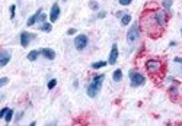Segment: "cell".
I'll list each match as a JSON object with an SVG mask.
<instances>
[{"label":"cell","mask_w":182,"mask_h":126,"mask_svg":"<svg viewBox=\"0 0 182 126\" xmlns=\"http://www.w3.org/2000/svg\"><path fill=\"white\" fill-rule=\"evenodd\" d=\"M130 22H131V15L125 13V15H122V16H121V25H122V26H127Z\"/></svg>","instance_id":"15"},{"label":"cell","mask_w":182,"mask_h":126,"mask_svg":"<svg viewBox=\"0 0 182 126\" xmlns=\"http://www.w3.org/2000/svg\"><path fill=\"white\" fill-rule=\"evenodd\" d=\"M41 13H42V9H38V10H37V12H35V13H34V15L28 19L26 25H28V26H34L35 23H38V18H39V15H41Z\"/></svg>","instance_id":"12"},{"label":"cell","mask_w":182,"mask_h":126,"mask_svg":"<svg viewBox=\"0 0 182 126\" xmlns=\"http://www.w3.org/2000/svg\"><path fill=\"white\" fill-rule=\"evenodd\" d=\"M8 110H9L8 107H3L2 110H0V117H5V116H6V113H8Z\"/></svg>","instance_id":"27"},{"label":"cell","mask_w":182,"mask_h":126,"mask_svg":"<svg viewBox=\"0 0 182 126\" xmlns=\"http://www.w3.org/2000/svg\"><path fill=\"white\" fill-rule=\"evenodd\" d=\"M160 67H162V64H160V61H157V60H149V61L146 62V70H147L149 73H157V71L160 70Z\"/></svg>","instance_id":"6"},{"label":"cell","mask_w":182,"mask_h":126,"mask_svg":"<svg viewBox=\"0 0 182 126\" xmlns=\"http://www.w3.org/2000/svg\"><path fill=\"white\" fill-rule=\"evenodd\" d=\"M118 2H120V5H122V6H128V5H131L133 0H118Z\"/></svg>","instance_id":"26"},{"label":"cell","mask_w":182,"mask_h":126,"mask_svg":"<svg viewBox=\"0 0 182 126\" xmlns=\"http://www.w3.org/2000/svg\"><path fill=\"white\" fill-rule=\"evenodd\" d=\"M112 78H114L115 83H120V81L122 80V71H121V70H115L114 74H112Z\"/></svg>","instance_id":"14"},{"label":"cell","mask_w":182,"mask_h":126,"mask_svg":"<svg viewBox=\"0 0 182 126\" xmlns=\"http://www.w3.org/2000/svg\"><path fill=\"white\" fill-rule=\"evenodd\" d=\"M39 54H41V51H37V49H34V51H31L28 55H26V58H28V61H31V62H34L38 57H39Z\"/></svg>","instance_id":"13"},{"label":"cell","mask_w":182,"mask_h":126,"mask_svg":"<svg viewBox=\"0 0 182 126\" xmlns=\"http://www.w3.org/2000/svg\"><path fill=\"white\" fill-rule=\"evenodd\" d=\"M13 113H15V112H13L12 109H9V110H8V113H6V116H5V120H6V123H9V122L12 120V117H13Z\"/></svg>","instance_id":"18"},{"label":"cell","mask_w":182,"mask_h":126,"mask_svg":"<svg viewBox=\"0 0 182 126\" xmlns=\"http://www.w3.org/2000/svg\"><path fill=\"white\" fill-rule=\"evenodd\" d=\"M22 116H24V112H21V113H19L18 116H16V122H19V120L22 119Z\"/></svg>","instance_id":"30"},{"label":"cell","mask_w":182,"mask_h":126,"mask_svg":"<svg viewBox=\"0 0 182 126\" xmlns=\"http://www.w3.org/2000/svg\"><path fill=\"white\" fill-rule=\"evenodd\" d=\"M172 3H173L172 0H163V3H162V5H163V8H165L166 10H169V9L172 8Z\"/></svg>","instance_id":"21"},{"label":"cell","mask_w":182,"mask_h":126,"mask_svg":"<svg viewBox=\"0 0 182 126\" xmlns=\"http://www.w3.org/2000/svg\"><path fill=\"white\" fill-rule=\"evenodd\" d=\"M8 81H9V78H8V77H2V78H0V87L6 86V84H8Z\"/></svg>","instance_id":"24"},{"label":"cell","mask_w":182,"mask_h":126,"mask_svg":"<svg viewBox=\"0 0 182 126\" xmlns=\"http://www.w3.org/2000/svg\"><path fill=\"white\" fill-rule=\"evenodd\" d=\"M89 8L92 9V10H95V12H96V10L99 9V5L95 2V0H90V2H89Z\"/></svg>","instance_id":"20"},{"label":"cell","mask_w":182,"mask_h":126,"mask_svg":"<svg viewBox=\"0 0 182 126\" xmlns=\"http://www.w3.org/2000/svg\"><path fill=\"white\" fill-rule=\"evenodd\" d=\"M77 31H76V28H70L69 31H67V35H74Z\"/></svg>","instance_id":"28"},{"label":"cell","mask_w":182,"mask_h":126,"mask_svg":"<svg viewBox=\"0 0 182 126\" xmlns=\"http://www.w3.org/2000/svg\"><path fill=\"white\" fill-rule=\"evenodd\" d=\"M130 83L133 87H140L146 83V78L143 74H140L137 71H130Z\"/></svg>","instance_id":"2"},{"label":"cell","mask_w":182,"mask_h":126,"mask_svg":"<svg viewBox=\"0 0 182 126\" xmlns=\"http://www.w3.org/2000/svg\"><path fill=\"white\" fill-rule=\"evenodd\" d=\"M105 16H107V12H99L98 13V19H104Z\"/></svg>","instance_id":"29"},{"label":"cell","mask_w":182,"mask_h":126,"mask_svg":"<svg viewBox=\"0 0 182 126\" xmlns=\"http://www.w3.org/2000/svg\"><path fill=\"white\" fill-rule=\"evenodd\" d=\"M41 55H44L47 60L53 61V60L55 58V51L51 49V48H42V49H41Z\"/></svg>","instance_id":"11"},{"label":"cell","mask_w":182,"mask_h":126,"mask_svg":"<svg viewBox=\"0 0 182 126\" xmlns=\"http://www.w3.org/2000/svg\"><path fill=\"white\" fill-rule=\"evenodd\" d=\"M9 10H10V19H13V18H15V10H16V6H15V5H12Z\"/></svg>","instance_id":"25"},{"label":"cell","mask_w":182,"mask_h":126,"mask_svg":"<svg viewBox=\"0 0 182 126\" xmlns=\"http://www.w3.org/2000/svg\"><path fill=\"white\" fill-rule=\"evenodd\" d=\"M57 86V80L55 78H53V80H50L48 81V84H47V87H48V90H53L54 87Z\"/></svg>","instance_id":"22"},{"label":"cell","mask_w":182,"mask_h":126,"mask_svg":"<svg viewBox=\"0 0 182 126\" xmlns=\"http://www.w3.org/2000/svg\"><path fill=\"white\" fill-rule=\"evenodd\" d=\"M169 93H170V97H172V99H175V97H176V94H178V87H176V86H172V87L169 88Z\"/></svg>","instance_id":"19"},{"label":"cell","mask_w":182,"mask_h":126,"mask_svg":"<svg viewBox=\"0 0 182 126\" xmlns=\"http://www.w3.org/2000/svg\"><path fill=\"white\" fill-rule=\"evenodd\" d=\"M10 58H12L10 51L3 49L2 52H0V67H6V65H8V62L10 61Z\"/></svg>","instance_id":"9"},{"label":"cell","mask_w":182,"mask_h":126,"mask_svg":"<svg viewBox=\"0 0 182 126\" xmlns=\"http://www.w3.org/2000/svg\"><path fill=\"white\" fill-rule=\"evenodd\" d=\"M60 6H58V3H54L53 5V8H51V10H50V22L51 23H54L58 18H60Z\"/></svg>","instance_id":"8"},{"label":"cell","mask_w":182,"mask_h":126,"mask_svg":"<svg viewBox=\"0 0 182 126\" xmlns=\"http://www.w3.org/2000/svg\"><path fill=\"white\" fill-rule=\"evenodd\" d=\"M104 80H105V75L104 74H98L93 77L92 83H90L86 88V93L90 99H95L99 93H101V88H102V84H104Z\"/></svg>","instance_id":"1"},{"label":"cell","mask_w":182,"mask_h":126,"mask_svg":"<svg viewBox=\"0 0 182 126\" xmlns=\"http://www.w3.org/2000/svg\"><path fill=\"white\" fill-rule=\"evenodd\" d=\"M181 35H182V29H181Z\"/></svg>","instance_id":"32"},{"label":"cell","mask_w":182,"mask_h":126,"mask_svg":"<svg viewBox=\"0 0 182 126\" xmlns=\"http://www.w3.org/2000/svg\"><path fill=\"white\" fill-rule=\"evenodd\" d=\"M153 18H154V21H156V23H157L159 28L165 26V23H166V13L163 10H156L154 15H153Z\"/></svg>","instance_id":"5"},{"label":"cell","mask_w":182,"mask_h":126,"mask_svg":"<svg viewBox=\"0 0 182 126\" xmlns=\"http://www.w3.org/2000/svg\"><path fill=\"white\" fill-rule=\"evenodd\" d=\"M117 60H118V45L114 44L112 48H111V52H109V60H108V64L114 65L117 64Z\"/></svg>","instance_id":"10"},{"label":"cell","mask_w":182,"mask_h":126,"mask_svg":"<svg viewBox=\"0 0 182 126\" xmlns=\"http://www.w3.org/2000/svg\"><path fill=\"white\" fill-rule=\"evenodd\" d=\"M63 2H67V0H63Z\"/></svg>","instance_id":"33"},{"label":"cell","mask_w":182,"mask_h":126,"mask_svg":"<svg viewBox=\"0 0 182 126\" xmlns=\"http://www.w3.org/2000/svg\"><path fill=\"white\" fill-rule=\"evenodd\" d=\"M138 38H140L138 25H137V23H133V25H131V28H130V29H128V32H127V41H128L130 44H133V42H136Z\"/></svg>","instance_id":"3"},{"label":"cell","mask_w":182,"mask_h":126,"mask_svg":"<svg viewBox=\"0 0 182 126\" xmlns=\"http://www.w3.org/2000/svg\"><path fill=\"white\" fill-rule=\"evenodd\" d=\"M107 61H98V62H93L92 64V68L93 70H99V68H104V67H107Z\"/></svg>","instance_id":"16"},{"label":"cell","mask_w":182,"mask_h":126,"mask_svg":"<svg viewBox=\"0 0 182 126\" xmlns=\"http://www.w3.org/2000/svg\"><path fill=\"white\" fill-rule=\"evenodd\" d=\"M87 42H89V39H87V36L86 35H77L76 38H74V48L77 49V51H83L86 47H87Z\"/></svg>","instance_id":"4"},{"label":"cell","mask_w":182,"mask_h":126,"mask_svg":"<svg viewBox=\"0 0 182 126\" xmlns=\"http://www.w3.org/2000/svg\"><path fill=\"white\" fill-rule=\"evenodd\" d=\"M41 31H44V32H51V29H53V26H51V23H48V22H44L42 25H41V28H39Z\"/></svg>","instance_id":"17"},{"label":"cell","mask_w":182,"mask_h":126,"mask_svg":"<svg viewBox=\"0 0 182 126\" xmlns=\"http://www.w3.org/2000/svg\"><path fill=\"white\" fill-rule=\"evenodd\" d=\"M173 61H175V62H178V64H181V65H182V58H179V57H176V58H175V60H173Z\"/></svg>","instance_id":"31"},{"label":"cell","mask_w":182,"mask_h":126,"mask_svg":"<svg viewBox=\"0 0 182 126\" xmlns=\"http://www.w3.org/2000/svg\"><path fill=\"white\" fill-rule=\"evenodd\" d=\"M38 22H41V23H44V22H47V15L42 12L41 15H39V18H38Z\"/></svg>","instance_id":"23"},{"label":"cell","mask_w":182,"mask_h":126,"mask_svg":"<svg viewBox=\"0 0 182 126\" xmlns=\"http://www.w3.org/2000/svg\"><path fill=\"white\" fill-rule=\"evenodd\" d=\"M32 39H35V35H34V34H29V32H25V31L21 34V45H22L24 48H26V47L31 44Z\"/></svg>","instance_id":"7"}]
</instances>
